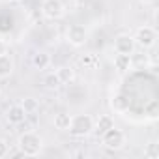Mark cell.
Masks as SVG:
<instances>
[{
	"label": "cell",
	"mask_w": 159,
	"mask_h": 159,
	"mask_svg": "<svg viewBox=\"0 0 159 159\" xmlns=\"http://www.w3.org/2000/svg\"><path fill=\"white\" fill-rule=\"evenodd\" d=\"M17 148H19V152H21L23 155H26V157H36V155H39L41 150H43V139H41L38 133H34V131H25V133H21L19 139H17Z\"/></svg>",
	"instance_id": "1"
},
{
	"label": "cell",
	"mask_w": 159,
	"mask_h": 159,
	"mask_svg": "<svg viewBox=\"0 0 159 159\" xmlns=\"http://www.w3.org/2000/svg\"><path fill=\"white\" fill-rule=\"evenodd\" d=\"M67 131L75 139H84L94 131V118L90 114H75L71 116V124Z\"/></svg>",
	"instance_id": "2"
},
{
	"label": "cell",
	"mask_w": 159,
	"mask_h": 159,
	"mask_svg": "<svg viewBox=\"0 0 159 159\" xmlns=\"http://www.w3.org/2000/svg\"><path fill=\"white\" fill-rule=\"evenodd\" d=\"M133 39H135V45L144 49V51L146 49H153V45L157 41V32L150 25H140V26H137V30L133 34Z\"/></svg>",
	"instance_id": "3"
},
{
	"label": "cell",
	"mask_w": 159,
	"mask_h": 159,
	"mask_svg": "<svg viewBox=\"0 0 159 159\" xmlns=\"http://www.w3.org/2000/svg\"><path fill=\"white\" fill-rule=\"evenodd\" d=\"M99 137H101V144H103L107 150H112V152L122 150V148L127 144L125 133H124L122 129H118V127H111V129H107L105 133H101Z\"/></svg>",
	"instance_id": "4"
},
{
	"label": "cell",
	"mask_w": 159,
	"mask_h": 159,
	"mask_svg": "<svg viewBox=\"0 0 159 159\" xmlns=\"http://www.w3.org/2000/svg\"><path fill=\"white\" fill-rule=\"evenodd\" d=\"M41 13L49 21H60L66 17V6L62 0H43L41 2Z\"/></svg>",
	"instance_id": "5"
},
{
	"label": "cell",
	"mask_w": 159,
	"mask_h": 159,
	"mask_svg": "<svg viewBox=\"0 0 159 159\" xmlns=\"http://www.w3.org/2000/svg\"><path fill=\"white\" fill-rule=\"evenodd\" d=\"M86 38H88V32L83 25H71L66 30V41L73 47H83L86 43Z\"/></svg>",
	"instance_id": "6"
},
{
	"label": "cell",
	"mask_w": 159,
	"mask_h": 159,
	"mask_svg": "<svg viewBox=\"0 0 159 159\" xmlns=\"http://www.w3.org/2000/svg\"><path fill=\"white\" fill-rule=\"evenodd\" d=\"M135 49H137V45H135V39H133V36H129V34H118L116 38H114V52H120V54H135Z\"/></svg>",
	"instance_id": "7"
},
{
	"label": "cell",
	"mask_w": 159,
	"mask_h": 159,
	"mask_svg": "<svg viewBox=\"0 0 159 159\" xmlns=\"http://www.w3.org/2000/svg\"><path fill=\"white\" fill-rule=\"evenodd\" d=\"M26 118H28V114L25 112V109H23L19 103L10 105L8 111H6V120H8V124H11V125H21Z\"/></svg>",
	"instance_id": "8"
},
{
	"label": "cell",
	"mask_w": 159,
	"mask_h": 159,
	"mask_svg": "<svg viewBox=\"0 0 159 159\" xmlns=\"http://www.w3.org/2000/svg\"><path fill=\"white\" fill-rule=\"evenodd\" d=\"M15 71V60L10 52L0 54V79H10Z\"/></svg>",
	"instance_id": "9"
},
{
	"label": "cell",
	"mask_w": 159,
	"mask_h": 159,
	"mask_svg": "<svg viewBox=\"0 0 159 159\" xmlns=\"http://www.w3.org/2000/svg\"><path fill=\"white\" fill-rule=\"evenodd\" d=\"M51 62H52V58H51V54H49L47 51H38V52L32 54V66H34V69H38V71L49 69Z\"/></svg>",
	"instance_id": "10"
},
{
	"label": "cell",
	"mask_w": 159,
	"mask_h": 159,
	"mask_svg": "<svg viewBox=\"0 0 159 159\" xmlns=\"http://www.w3.org/2000/svg\"><path fill=\"white\" fill-rule=\"evenodd\" d=\"M112 64H114V69L118 73H125V71H129L133 67V56L131 54H120V52H116Z\"/></svg>",
	"instance_id": "11"
},
{
	"label": "cell",
	"mask_w": 159,
	"mask_h": 159,
	"mask_svg": "<svg viewBox=\"0 0 159 159\" xmlns=\"http://www.w3.org/2000/svg\"><path fill=\"white\" fill-rule=\"evenodd\" d=\"M56 75H58V79H60L62 84H71V83L75 81V77H77L75 67H73V66H67V64L60 66V67L56 69Z\"/></svg>",
	"instance_id": "12"
},
{
	"label": "cell",
	"mask_w": 159,
	"mask_h": 159,
	"mask_svg": "<svg viewBox=\"0 0 159 159\" xmlns=\"http://www.w3.org/2000/svg\"><path fill=\"white\" fill-rule=\"evenodd\" d=\"M111 107H112L114 112L125 114V112L129 111V99H127L124 94H116V96H112V99H111Z\"/></svg>",
	"instance_id": "13"
},
{
	"label": "cell",
	"mask_w": 159,
	"mask_h": 159,
	"mask_svg": "<svg viewBox=\"0 0 159 159\" xmlns=\"http://www.w3.org/2000/svg\"><path fill=\"white\" fill-rule=\"evenodd\" d=\"M111 127H114V118L111 114H101L98 120H94V131H98L99 135L105 133Z\"/></svg>",
	"instance_id": "14"
},
{
	"label": "cell",
	"mask_w": 159,
	"mask_h": 159,
	"mask_svg": "<svg viewBox=\"0 0 159 159\" xmlns=\"http://www.w3.org/2000/svg\"><path fill=\"white\" fill-rule=\"evenodd\" d=\"M52 124H54V129L67 131L69 124H71V114H67V112H56L54 118H52Z\"/></svg>",
	"instance_id": "15"
},
{
	"label": "cell",
	"mask_w": 159,
	"mask_h": 159,
	"mask_svg": "<svg viewBox=\"0 0 159 159\" xmlns=\"http://www.w3.org/2000/svg\"><path fill=\"white\" fill-rule=\"evenodd\" d=\"M43 86H45L47 90H58V88L62 86V83H60L56 71H51V73H47V75L43 77Z\"/></svg>",
	"instance_id": "16"
},
{
	"label": "cell",
	"mask_w": 159,
	"mask_h": 159,
	"mask_svg": "<svg viewBox=\"0 0 159 159\" xmlns=\"http://www.w3.org/2000/svg\"><path fill=\"white\" fill-rule=\"evenodd\" d=\"M19 105L25 109V112H26L28 116H30V114H36V112L39 111V103H38L36 98H23Z\"/></svg>",
	"instance_id": "17"
},
{
	"label": "cell",
	"mask_w": 159,
	"mask_h": 159,
	"mask_svg": "<svg viewBox=\"0 0 159 159\" xmlns=\"http://www.w3.org/2000/svg\"><path fill=\"white\" fill-rule=\"evenodd\" d=\"M144 157L146 159H157L159 157V144L157 142H148L144 146Z\"/></svg>",
	"instance_id": "18"
},
{
	"label": "cell",
	"mask_w": 159,
	"mask_h": 159,
	"mask_svg": "<svg viewBox=\"0 0 159 159\" xmlns=\"http://www.w3.org/2000/svg\"><path fill=\"white\" fill-rule=\"evenodd\" d=\"M79 62H81V66H83L84 69H96V66H98L96 54H83Z\"/></svg>",
	"instance_id": "19"
},
{
	"label": "cell",
	"mask_w": 159,
	"mask_h": 159,
	"mask_svg": "<svg viewBox=\"0 0 159 159\" xmlns=\"http://www.w3.org/2000/svg\"><path fill=\"white\" fill-rule=\"evenodd\" d=\"M8 153H10V144H8V140L0 139V159H2V157H6Z\"/></svg>",
	"instance_id": "20"
},
{
	"label": "cell",
	"mask_w": 159,
	"mask_h": 159,
	"mask_svg": "<svg viewBox=\"0 0 159 159\" xmlns=\"http://www.w3.org/2000/svg\"><path fill=\"white\" fill-rule=\"evenodd\" d=\"M8 49H10L8 41H6V39H2V38H0V54H6V52H8Z\"/></svg>",
	"instance_id": "21"
},
{
	"label": "cell",
	"mask_w": 159,
	"mask_h": 159,
	"mask_svg": "<svg viewBox=\"0 0 159 159\" xmlns=\"http://www.w3.org/2000/svg\"><path fill=\"white\" fill-rule=\"evenodd\" d=\"M90 2H92V0H75V6L77 8H86Z\"/></svg>",
	"instance_id": "22"
},
{
	"label": "cell",
	"mask_w": 159,
	"mask_h": 159,
	"mask_svg": "<svg viewBox=\"0 0 159 159\" xmlns=\"http://www.w3.org/2000/svg\"><path fill=\"white\" fill-rule=\"evenodd\" d=\"M157 2H159V0H140L142 6H155Z\"/></svg>",
	"instance_id": "23"
},
{
	"label": "cell",
	"mask_w": 159,
	"mask_h": 159,
	"mask_svg": "<svg viewBox=\"0 0 159 159\" xmlns=\"http://www.w3.org/2000/svg\"><path fill=\"white\" fill-rule=\"evenodd\" d=\"M0 96H2V88H0Z\"/></svg>",
	"instance_id": "24"
}]
</instances>
